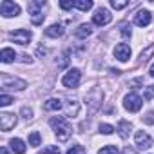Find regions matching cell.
Listing matches in <instances>:
<instances>
[{
    "mask_svg": "<svg viewBox=\"0 0 154 154\" xmlns=\"http://www.w3.org/2000/svg\"><path fill=\"white\" fill-rule=\"evenodd\" d=\"M74 35H76V38H87V36L93 35V26L91 24H82L74 31Z\"/></svg>",
    "mask_w": 154,
    "mask_h": 154,
    "instance_id": "14",
    "label": "cell"
},
{
    "mask_svg": "<svg viewBox=\"0 0 154 154\" xmlns=\"http://www.w3.org/2000/svg\"><path fill=\"white\" fill-rule=\"evenodd\" d=\"M15 125H17V116L15 114H9V112H2V114H0V129H2L4 132L11 131Z\"/></svg>",
    "mask_w": 154,
    "mask_h": 154,
    "instance_id": "9",
    "label": "cell"
},
{
    "mask_svg": "<svg viewBox=\"0 0 154 154\" xmlns=\"http://www.w3.org/2000/svg\"><path fill=\"white\" fill-rule=\"evenodd\" d=\"M44 33H45V36H49V38H58V36L63 35V26H60V24H53V26H49Z\"/></svg>",
    "mask_w": 154,
    "mask_h": 154,
    "instance_id": "13",
    "label": "cell"
},
{
    "mask_svg": "<svg viewBox=\"0 0 154 154\" xmlns=\"http://www.w3.org/2000/svg\"><path fill=\"white\" fill-rule=\"evenodd\" d=\"M36 53H38V56H45V54H47V49H44V47H42V45H40V47H38V51H36Z\"/></svg>",
    "mask_w": 154,
    "mask_h": 154,
    "instance_id": "30",
    "label": "cell"
},
{
    "mask_svg": "<svg viewBox=\"0 0 154 154\" xmlns=\"http://www.w3.org/2000/svg\"><path fill=\"white\" fill-rule=\"evenodd\" d=\"M150 22H152V17H150V13L145 11V9H141V11H138V13L134 15V24H136L138 27H145V26H149Z\"/></svg>",
    "mask_w": 154,
    "mask_h": 154,
    "instance_id": "12",
    "label": "cell"
},
{
    "mask_svg": "<svg viewBox=\"0 0 154 154\" xmlns=\"http://www.w3.org/2000/svg\"><path fill=\"white\" fill-rule=\"evenodd\" d=\"M9 145H11V150H13L15 154H24V152H26V143H24L20 138H13V140L9 141Z\"/></svg>",
    "mask_w": 154,
    "mask_h": 154,
    "instance_id": "16",
    "label": "cell"
},
{
    "mask_svg": "<svg viewBox=\"0 0 154 154\" xmlns=\"http://www.w3.org/2000/svg\"><path fill=\"white\" fill-rule=\"evenodd\" d=\"M60 8L62 9H72L74 8V2H60Z\"/></svg>",
    "mask_w": 154,
    "mask_h": 154,
    "instance_id": "29",
    "label": "cell"
},
{
    "mask_svg": "<svg viewBox=\"0 0 154 154\" xmlns=\"http://www.w3.org/2000/svg\"><path fill=\"white\" fill-rule=\"evenodd\" d=\"M0 13H2L4 17H18L20 15V6L11 2V0H4L2 4H0Z\"/></svg>",
    "mask_w": 154,
    "mask_h": 154,
    "instance_id": "7",
    "label": "cell"
},
{
    "mask_svg": "<svg viewBox=\"0 0 154 154\" xmlns=\"http://www.w3.org/2000/svg\"><path fill=\"white\" fill-rule=\"evenodd\" d=\"M141 105H143V100H141V96H138L136 93H131V94H127V96L123 98V107H125L129 112H138V111L141 109Z\"/></svg>",
    "mask_w": 154,
    "mask_h": 154,
    "instance_id": "5",
    "label": "cell"
},
{
    "mask_svg": "<svg viewBox=\"0 0 154 154\" xmlns=\"http://www.w3.org/2000/svg\"><path fill=\"white\" fill-rule=\"evenodd\" d=\"M74 8L80 9V11H89V9L93 8V2H91V0H76V2H74Z\"/></svg>",
    "mask_w": 154,
    "mask_h": 154,
    "instance_id": "19",
    "label": "cell"
},
{
    "mask_svg": "<svg viewBox=\"0 0 154 154\" xmlns=\"http://www.w3.org/2000/svg\"><path fill=\"white\" fill-rule=\"evenodd\" d=\"M111 6L114 9H123V8L129 6V2H127V0H111Z\"/></svg>",
    "mask_w": 154,
    "mask_h": 154,
    "instance_id": "24",
    "label": "cell"
},
{
    "mask_svg": "<svg viewBox=\"0 0 154 154\" xmlns=\"http://www.w3.org/2000/svg\"><path fill=\"white\" fill-rule=\"evenodd\" d=\"M122 35H125V36H129V35H131V31L127 29V26H122Z\"/></svg>",
    "mask_w": 154,
    "mask_h": 154,
    "instance_id": "31",
    "label": "cell"
},
{
    "mask_svg": "<svg viewBox=\"0 0 154 154\" xmlns=\"http://www.w3.org/2000/svg\"><path fill=\"white\" fill-rule=\"evenodd\" d=\"M152 54H154V44H150V45H149V47H147L141 54H140V60H141V62H147Z\"/></svg>",
    "mask_w": 154,
    "mask_h": 154,
    "instance_id": "21",
    "label": "cell"
},
{
    "mask_svg": "<svg viewBox=\"0 0 154 154\" xmlns=\"http://www.w3.org/2000/svg\"><path fill=\"white\" fill-rule=\"evenodd\" d=\"M49 123H51V127H53V131H54V134L58 136L60 141H67L69 140V136L72 132V127L63 116H54V118H51Z\"/></svg>",
    "mask_w": 154,
    "mask_h": 154,
    "instance_id": "1",
    "label": "cell"
},
{
    "mask_svg": "<svg viewBox=\"0 0 154 154\" xmlns=\"http://www.w3.org/2000/svg\"><path fill=\"white\" fill-rule=\"evenodd\" d=\"M149 72H150V76H152V78H154V63L150 65V69H149Z\"/></svg>",
    "mask_w": 154,
    "mask_h": 154,
    "instance_id": "32",
    "label": "cell"
},
{
    "mask_svg": "<svg viewBox=\"0 0 154 154\" xmlns=\"http://www.w3.org/2000/svg\"><path fill=\"white\" fill-rule=\"evenodd\" d=\"M15 100L9 96V94H0V105H2V107H8L9 103H13Z\"/></svg>",
    "mask_w": 154,
    "mask_h": 154,
    "instance_id": "26",
    "label": "cell"
},
{
    "mask_svg": "<svg viewBox=\"0 0 154 154\" xmlns=\"http://www.w3.org/2000/svg\"><path fill=\"white\" fill-rule=\"evenodd\" d=\"M40 141H42V138H40V132L33 131V132L29 134V145H31V147H38V145H40Z\"/></svg>",
    "mask_w": 154,
    "mask_h": 154,
    "instance_id": "20",
    "label": "cell"
},
{
    "mask_svg": "<svg viewBox=\"0 0 154 154\" xmlns=\"http://www.w3.org/2000/svg\"><path fill=\"white\" fill-rule=\"evenodd\" d=\"M65 154H85V149H84L82 145H72Z\"/></svg>",
    "mask_w": 154,
    "mask_h": 154,
    "instance_id": "25",
    "label": "cell"
},
{
    "mask_svg": "<svg viewBox=\"0 0 154 154\" xmlns=\"http://www.w3.org/2000/svg\"><path fill=\"white\" fill-rule=\"evenodd\" d=\"M0 85H2V91H22L27 87V84L17 76H11V74H0Z\"/></svg>",
    "mask_w": 154,
    "mask_h": 154,
    "instance_id": "2",
    "label": "cell"
},
{
    "mask_svg": "<svg viewBox=\"0 0 154 154\" xmlns=\"http://www.w3.org/2000/svg\"><path fill=\"white\" fill-rule=\"evenodd\" d=\"M114 56L120 62H127L131 58V47H129V44H118L114 47Z\"/></svg>",
    "mask_w": 154,
    "mask_h": 154,
    "instance_id": "11",
    "label": "cell"
},
{
    "mask_svg": "<svg viewBox=\"0 0 154 154\" xmlns=\"http://www.w3.org/2000/svg\"><path fill=\"white\" fill-rule=\"evenodd\" d=\"M22 116H24L26 120H29V118L33 116V111H31L29 107H24V109H22Z\"/></svg>",
    "mask_w": 154,
    "mask_h": 154,
    "instance_id": "28",
    "label": "cell"
},
{
    "mask_svg": "<svg viewBox=\"0 0 154 154\" xmlns=\"http://www.w3.org/2000/svg\"><path fill=\"white\" fill-rule=\"evenodd\" d=\"M111 20H112V15H111L109 9H105V8H100V9L93 15V24H96V26H107Z\"/></svg>",
    "mask_w": 154,
    "mask_h": 154,
    "instance_id": "8",
    "label": "cell"
},
{
    "mask_svg": "<svg viewBox=\"0 0 154 154\" xmlns=\"http://www.w3.org/2000/svg\"><path fill=\"white\" fill-rule=\"evenodd\" d=\"M17 58V53H15V49H11V47H4L2 51H0V60H2L4 63H9V62H13Z\"/></svg>",
    "mask_w": 154,
    "mask_h": 154,
    "instance_id": "15",
    "label": "cell"
},
{
    "mask_svg": "<svg viewBox=\"0 0 154 154\" xmlns=\"http://www.w3.org/2000/svg\"><path fill=\"white\" fill-rule=\"evenodd\" d=\"M134 141H136V145L140 149H150L152 147V138L147 132H143V131H138L134 134Z\"/></svg>",
    "mask_w": 154,
    "mask_h": 154,
    "instance_id": "10",
    "label": "cell"
},
{
    "mask_svg": "<svg viewBox=\"0 0 154 154\" xmlns=\"http://www.w3.org/2000/svg\"><path fill=\"white\" fill-rule=\"evenodd\" d=\"M0 154H9V152H8V149H6V147H2V149H0Z\"/></svg>",
    "mask_w": 154,
    "mask_h": 154,
    "instance_id": "33",
    "label": "cell"
},
{
    "mask_svg": "<svg viewBox=\"0 0 154 154\" xmlns=\"http://www.w3.org/2000/svg\"><path fill=\"white\" fill-rule=\"evenodd\" d=\"M38 154H60V147H58V145H47V147H44Z\"/></svg>",
    "mask_w": 154,
    "mask_h": 154,
    "instance_id": "22",
    "label": "cell"
},
{
    "mask_svg": "<svg viewBox=\"0 0 154 154\" xmlns=\"http://www.w3.org/2000/svg\"><path fill=\"white\" fill-rule=\"evenodd\" d=\"M44 109L45 111H60L62 109V102L58 98H49L47 102H44Z\"/></svg>",
    "mask_w": 154,
    "mask_h": 154,
    "instance_id": "17",
    "label": "cell"
},
{
    "mask_svg": "<svg viewBox=\"0 0 154 154\" xmlns=\"http://www.w3.org/2000/svg\"><path fill=\"white\" fill-rule=\"evenodd\" d=\"M100 132H102V134H112V132H114V127L109 125V123H102V125H100Z\"/></svg>",
    "mask_w": 154,
    "mask_h": 154,
    "instance_id": "27",
    "label": "cell"
},
{
    "mask_svg": "<svg viewBox=\"0 0 154 154\" xmlns=\"http://www.w3.org/2000/svg\"><path fill=\"white\" fill-rule=\"evenodd\" d=\"M125 154H136V152H134L132 149H125Z\"/></svg>",
    "mask_w": 154,
    "mask_h": 154,
    "instance_id": "34",
    "label": "cell"
},
{
    "mask_svg": "<svg viewBox=\"0 0 154 154\" xmlns=\"http://www.w3.org/2000/svg\"><path fill=\"white\" fill-rule=\"evenodd\" d=\"M45 6V2L44 0H38V2H29V13H31V22L35 24V26H40V24H44V18H45V15L40 11V8H44Z\"/></svg>",
    "mask_w": 154,
    "mask_h": 154,
    "instance_id": "3",
    "label": "cell"
},
{
    "mask_svg": "<svg viewBox=\"0 0 154 154\" xmlns=\"http://www.w3.org/2000/svg\"><path fill=\"white\" fill-rule=\"evenodd\" d=\"M80 78H82V72L80 69H69L65 74H63V78H62V85L63 87H78L80 84Z\"/></svg>",
    "mask_w": 154,
    "mask_h": 154,
    "instance_id": "4",
    "label": "cell"
},
{
    "mask_svg": "<svg viewBox=\"0 0 154 154\" xmlns=\"http://www.w3.org/2000/svg\"><path fill=\"white\" fill-rule=\"evenodd\" d=\"M98 154H118V149L114 145H105L98 150Z\"/></svg>",
    "mask_w": 154,
    "mask_h": 154,
    "instance_id": "23",
    "label": "cell"
},
{
    "mask_svg": "<svg viewBox=\"0 0 154 154\" xmlns=\"http://www.w3.org/2000/svg\"><path fill=\"white\" fill-rule=\"evenodd\" d=\"M118 132H120L122 138H129V134H131V122L122 120V122L118 123Z\"/></svg>",
    "mask_w": 154,
    "mask_h": 154,
    "instance_id": "18",
    "label": "cell"
},
{
    "mask_svg": "<svg viewBox=\"0 0 154 154\" xmlns=\"http://www.w3.org/2000/svg\"><path fill=\"white\" fill-rule=\"evenodd\" d=\"M9 36H11V40H15V44H20V45H27L33 38L31 31H27V29H15L9 33Z\"/></svg>",
    "mask_w": 154,
    "mask_h": 154,
    "instance_id": "6",
    "label": "cell"
}]
</instances>
